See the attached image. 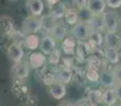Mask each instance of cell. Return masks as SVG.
<instances>
[{
	"label": "cell",
	"mask_w": 121,
	"mask_h": 106,
	"mask_svg": "<svg viewBox=\"0 0 121 106\" xmlns=\"http://www.w3.org/2000/svg\"><path fill=\"white\" fill-rule=\"evenodd\" d=\"M105 32H118L120 27V16L115 10H108L103 13Z\"/></svg>",
	"instance_id": "obj_1"
},
{
	"label": "cell",
	"mask_w": 121,
	"mask_h": 106,
	"mask_svg": "<svg viewBox=\"0 0 121 106\" xmlns=\"http://www.w3.org/2000/svg\"><path fill=\"white\" fill-rule=\"evenodd\" d=\"M43 30L42 28V21H40V17H33V16H28L27 18L23 20L22 25H21V32L26 35L29 34H37Z\"/></svg>",
	"instance_id": "obj_2"
},
{
	"label": "cell",
	"mask_w": 121,
	"mask_h": 106,
	"mask_svg": "<svg viewBox=\"0 0 121 106\" xmlns=\"http://www.w3.org/2000/svg\"><path fill=\"white\" fill-rule=\"evenodd\" d=\"M89 28H88L87 23L84 21H79L78 23H75L74 25H72L70 30L71 36L77 40L78 42H87L88 35H89Z\"/></svg>",
	"instance_id": "obj_3"
},
{
	"label": "cell",
	"mask_w": 121,
	"mask_h": 106,
	"mask_svg": "<svg viewBox=\"0 0 121 106\" xmlns=\"http://www.w3.org/2000/svg\"><path fill=\"white\" fill-rule=\"evenodd\" d=\"M104 48H114L121 50V36L118 32H105L103 38Z\"/></svg>",
	"instance_id": "obj_4"
},
{
	"label": "cell",
	"mask_w": 121,
	"mask_h": 106,
	"mask_svg": "<svg viewBox=\"0 0 121 106\" xmlns=\"http://www.w3.org/2000/svg\"><path fill=\"white\" fill-rule=\"evenodd\" d=\"M106 8L105 0H88L86 5V10L91 16L103 15V13L106 11Z\"/></svg>",
	"instance_id": "obj_5"
},
{
	"label": "cell",
	"mask_w": 121,
	"mask_h": 106,
	"mask_svg": "<svg viewBox=\"0 0 121 106\" xmlns=\"http://www.w3.org/2000/svg\"><path fill=\"white\" fill-rule=\"evenodd\" d=\"M46 56L43 52H33L30 53L29 57H28L27 64L30 66V68L33 69H42L46 66Z\"/></svg>",
	"instance_id": "obj_6"
},
{
	"label": "cell",
	"mask_w": 121,
	"mask_h": 106,
	"mask_svg": "<svg viewBox=\"0 0 121 106\" xmlns=\"http://www.w3.org/2000/svg\"><path fill=\"white\" fill-rule=\"evenodd\" d=\"M8 54L10 56V58L12 59V62L15 64V63L22 62L25 51H23V48L21 45L13 42L8 48Z\"/></svg>",
	"instance_id": "obj_7"
},
{
	"label": "cell",
	"mask_w": 121,
	"mask_h": 106,
	"mask_svg": "<svg viewBox=\"0 0 121 106\" xmlns=\"http://www.w3.org/2000/svg\"><path fill=\"white\" fill-rule=\"evenodd\" d=\"M48 87H49V94H50L54 100L62 101L63 99L66 97L67 90H66V86H65V84L56 81L53 84H51L50 86H48Z\"/></svg>",
	"instance_id": "obj_8"
},
{
	"label": "cell",
	"mask_w": 121,
	"mask_h": 106,
	"mask_svg": "<svg viewBox=\"0 0 121 106\" xmlns=\"http://www.w3.org/2000/svg\"><path fill=\"white\" fill-rule=\"evenodd\" d=\"M15 31L16 30H15L14 20L10 16L4 15L0 17V34L1 35L11 36Z\"/></svg>",
	"instance_id": "obj_9"
},
{
	"label": "cell",
	"mask_w": 121,
	"mask_h": 106,
	"mask_svg": "<svg viewBox=\"0 0 121 106\" xmlns=\"http://www.w3.org/2000/svg\"><path fill=\"white\" fill-rule=\"evenodd\" d=\"M67 32H68V30H67L66 25L57 21V22L55 23L54 27L48 32V34L55 40V42H56V40L62 42L65 37H67Z\"/></svg>",
	"instance_id": "obj_10"
},
{
	"label": "cell",
	"mask_w": 121,
	"mask_h": 106,
	"mask_svg": "<svg viewBox=\"0 0 121 106\" xmlns=\"http://www.w3.org/2000/svg\"><path fill=\"white\" fill-rule=\"evenodd\" d=\"M39 48L45 55H49L52 51H54L56 49V42L49 34L48 35H44L43 37H40Z\"/></svg>",
	"instance_id": "obj_11"
},
{
	"label": "cell",
	"mask_w": 121,
	"mask_h": 106,
	"mask_svg": "<svg viewBox=\"0 0 121 106\" xmlns=\"http://www.w3.org/2000/svg\"><path fill=\"white\" fill-rule=\"evenodd\" d=\"M27 8L30 15L33 17H40L44 12V1L43 0H28Z\"/></svg>",
	"instance_id": "obj_12"
},
{
	"label": "cell",
	"mask_w": 121,
	"mask_h": 106,
	"mask_svg": "<svg viewBox=\"0 0 121 106\" xmlns=\"http://www.w3.org/2000/svg\"><path fill=\"white\" fill-rule=\"evenodd\" d=\"M12 71L18 80H25L30 74V66L23 62L15 63L12 67Z\"/></svg>",
	"instance_id": "obj_13"
},
{
	"label": "cell",
	"mask_w": 121,
	"mask_h": 106,
	"mask_svg": "<svg viewBox=\"0 0 121 106\" xmlns=\"http://www.w3.org/2000/svg\"><path fill=\"white\" fill-rule=\"evenodd\" d=\"M88 28L90 31H99L103 32L105 31L104 28V20H103V15H98V16H91L86 20Z\"/></svg>",
	"instance_id": "obj_14"
},
{
	"label": "cell",
	"mask_w": 121,
	"mask_h": 106,
	"mask_svg": "<svg viewBox=\"0 0 121 106\" xmlns=\"http://www.w3.org/2000/svg\"><path fill=\"white\" fill-rule=\"evenodd\" d=\"M40 76H42V81L43 83L46 86H50L51 84H53L54 82H56V72L55 69L51 68V67H46L42 68L40 71Z\"/></svg>",
	"instance_id": "obj_15"
},
{
	"label": "cell",
	"mask_w": 121,
	"mask_h": 106,
	"mask_svg": "<svg viewBox=\"0 0 121 106\" xmlns=\"http://www.w3.org/2000/svg\"><path fill=\"white\" fill-rule=\"evenodd\" d=\"M77 40L72 36H67L60 42L62 45V50L66 55H73L77 50Z\"/></svg>",
	"instance_id": "obj_16"
},
{
	"label": "cell",
	"mask_w": 121,
	"mask_h": 106,
	"mask_svg": "<svg viewBox=\"0 0 121 106\" xmlns=\"http://www.w3.org/2000/svg\"><path fill=\"white\" fill-rule=\"evenodd\" d=\"M55 72H56V80L63 84H68L72 80L73 73L71 71V68H69V67L62 66L55 69Z\"/></svg>",
	"instance_id": "obj_17"
},
{
	"label": "cell",
	"mask_w": 121,
	"mask_h": 106,
	"mask_svg": "<svg viewBox=\"0 0 121 106\" xmlns=\"http://www.w3.org/2000/svg\"><path fill=\"white\" fill-rule=\"evenodd\" d=\"M117 97H116L114 88H104L102 90L101 94V102L105 106H114L117 102Z\"/></svg>",
	"instance_id": "obj_18"
},
{
	"label": "cell",
	"mask_w": 121,
	"mask_h": 106,
	"mask_svg": "<svg viewBox=\"0 0 121 106\" xmlns=\"http://www.w3.org/2000/svg\"><path fill=\"white\" fill-rule=\"evenodd\" d=\"M103 38H104V35L102 34V32L90 31L87 38V42L92 48H101L103 46Z\"/></svg>",
	"instance_id": "obj_19"
},
{
	"label": "cell",
	"mask_w": 121,
	"mask_h": 106,
	"mask_svg": "<svg viewBox=\"0 0 121 106\" xmlns=\"http://www.w3.org/2000/svg\"><path fill=\"white\" fill-rule=\"evenodd\" d=\"M100 83L104 88H114L116 85L115 79L112 71L104 70L100 73Z\"/></svg>",
	"instance_id": "obj_20"
},
{
	"label": "cell",
	"mask_w": 121,
	"mask_h": 106,
	"mask_svg": "<svg viewBox=\"0 0 121 106\" xmlns=\"http://www.w3.org/2000/svg\"><path fill=\"white\" fill-rule=\"evenodd\" d=\"M65 22L69 25H74L75 23H78L80 21L79 17V11L75 8H67L66 12L64 15Z\"/></svg>",
	"instance_id": "obj_21"
},
{
	"label": "cell",
	"mask_w": 121,
	"mask_h": 106,
	"mask_svg": "<svg viewBox=\"0 0 121 106\" xmlns=\"http://www.w3.org/2000/svg\"><path fill=\"white\" fill-rule=\"evenodd\" d=\"M104 57L111 64L118 65L120 62V50L114 48H104Z\"/></svg>",
	"instance_id": "obj_22"
},
{
	"label": "cell",
	"mask_w": 121,
	"mask_h": 106,
	"mask_svg": "<svg viewBox=\"0 0 121 106\" xmlns=\"http://www.w3.org/2000/svg\"><path fill=\"white\" fill-rule=\"evenodd\" d=\"M39 44H40V37L37 34H29V35L26 36L25 44L23 45L29 50L35 51L37 48H39Z\"/></svg>",
	"instance_id": "obj_23"
},
{
	"label": "cell",
	"mask_w": 121,
	"mask_h": 106,
	"mask_svg": "<svg viewBox=\"0 0 121 106\" xmlns=\"http://www.w3.org/2000/svg\"><path fill=\"white\" fill-rule=\"evenodd\" d=\"M40 21H42L43 30H46L47 32L50 31L55 25V23L57 22V20L51 14H47V15H44V16H40Z\"/></svg>",
	"instance_id": "obj_24"
},
{
	"label": "cell",
	"mask_w": 121,
	"mask_h": 106,
	"mask_svg": "<svg viewBox=\"0 0 121 106\" xmlns=\"http://www.w3.org/2000/svg\"><path fill=\"white\" fill-rule=\"evenodd\" d=\"M66 8H67V6L65 5L63 2H59L57 4H55L54 6H52V8H51L50 14L52 15V16L54 17L56 20H59V19L64 18V15H65V12H66Z\"/></svg>",
	"instance_id": "obj_25"
},
{
	"label": "cell",
	"mask_w": 121,
	"mask_h": 106,
	"mask_svg": "<svg viewBox=\"0 0 121 106\" xmlns=\"http://www.w3.org/2000/svg\"><path fill=\"white\" fill-rule=\"evenodd\" d=\"M60 59H62V53H60V49H55L54 51H52L49 54V63L51 66H56L60 64Z\"/></svg>",
	"instance_id": "obj_26"
},
{
	"label": "cell",
	"mask_w": 121,
	"mask_h": 106,
	"mask_svg": "<svg viewBox=\"0 0 121 106\" xmlns=\"http://www.w3.org/2000/svg\"><path fill=\"white\" fill-rule=\"evenodd\" d=\"M86 77L91 82H98L100 80V73L98 72V70L95 67L89 66L86 70Z\"/></svg>",
	"instance_id": "obj_27"
},
{
	"label": "cell",
	"mask_w": 121,
	"mask_h": 106,
	"mask_svg": "<svg viewBox=\"0 0 121 106\" xmlns=\"http://www.w3.org/2000/svg\"><path fill=\"white\" fill-rule=\"evenodd\" d=\"M112 72H113L116 84H121V66L120 65H116L113 68Z\"/></svg>",
	"instance_id": "obj_28"
},
{
	"label": "cell",
	"mask_w": 121,
	"mask_h": 106,
	"mask_svg": "<svg viewBox=\"0 0 121 106\" xmlns=\"http://www.w3.org/2000/svg\"><path fill=\"white\" fill-rule=\"evenodd\" d=\"M106 6L111 10H117L121 8V0H105Z\"/></svg>",
	"instance_id": "obj_29"
},
{
	"label": "cell",
	"mask_w": 121,
	"mask_h": 106,
	"mask_svg": "<svg viewBox=\"0 0 121 106\" xmlns=\"http://www.w3.org/2000/svg\"><path fill=\"white\" fill-rule=\"evenodd\" d=\"M87 2H88V0H73L74 6L78 11H82V10H84V8H86Z\"/></svg>",
	"instance_id": "obj_30"
},
{
	"label": "cell",
	"mask_w": 121,
	"mask_h": 106,
	"mask_svg": "<svg viewBox=\"0 0 121 106\" xmlns=\"http://www.w3.org/2000/svg\"><path fill=\"white\" fill-rule=\"evenodd\" d=\"M114 90H115L117 100L119 101V102H121V84H116L115 87H114Z\"/></svg>",
	"instance_id": "obj_31"
},
{
	"label": "cell",
	"mask_w": 121,
	"mask_h": 106,
	"mask_svg": "<svg viewBox=\"0 0 121 106\" xmlns=\"http://www.w3.org/2000/svg\"><path fill=\"white\" fill-rule=\"evenodd\" d=\"M75 106H90V101L88 99H84V100H81L78 103H75Z\"/></svg>",
	"instance_id": "obj_32"
},
{
	"label": "cell",
	"mask_w": 121,
	"mask_h": 106,
	"mask_svg": "<svg viewBox=\"0 0 121 106\" xmlns=\"http://www.w3.org/2000/svg\"><path fill=\"white\" fill-rule=\"evenodd\" d=\"M57 106H75V104L74 103H72L71 101H66L65 100V101H62V102H60Z\"/></svg>",
	"instance_id": "obj_33"
},
{
	"label": "cell",
	"mask_w": 121,
	"mask_h": 106,
	"mask_svg": "<svg viewBox=\"0 0 121 106\" xmlns=\"http://www.w3.org/2000/svg\"><path fill=\"white\" fill-rule=\"evenodd\" d=\"M46 2L52 8V6H54L55 4H57L59 2H60V0H46Z\"/></svg>",
	"instance_id": "obj_34"
},
{
	"label": "cell",
	"mask_w": 121,
	"mask_h": 106,
	"mask_svg": "<svg viewBox=\"0 0 121 106\" xmlns=\"http://www.w3.org/2000/svg\"><path fill=\"white\" fill-rule=\"evenodd\" d=\"M117 106H121V102H120V104H118Z\"/></svg>",
	"instance_id": "obj_35"
}]
</instances>
